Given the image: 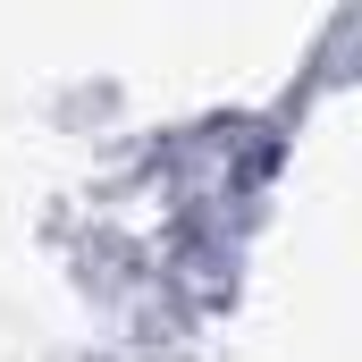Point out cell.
I'll list each match as a JSON object with an SVG mask.
<instances>
[{"mask_svg":"<svg viewBox=\"0 0 362 362\" xmlns=\"http://www.w3.org/2000/svg\"><path fill=\"white\" fill-rule=\"evenodd\" d=\"M0 362H51V337H42L17 303H0Z\"/></svg>","mask_w":362,"mask_h":362,"instance_id":"1","label":"cell"}]
</instances>
